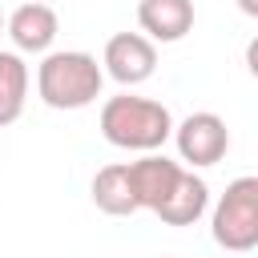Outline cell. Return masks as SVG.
Here are the masks:
<instances>
[{
    "instance_id": "cell-10",
    "label": "cell",
    "mask_w": 258,
    "mask_h": 258,
    "mask_svg": "<svg viewBox=\"0 0 258 258\" xmlns=\"http://www.w3.org/2000/svg\"><path fill=\"white\" fill-rule=\"evenodd\" d=\"M89 194H93V206H97L101 214H109V218H129V214H137V202H133V185H129L125 161H113V165L97 169Z\"/></svg>"
},
{
    "instance_id": "cell-5",
    "label": "cell",
    "mask_w": 258,
    "mask_h": 258,
    "mask_svg": "<svg viewBox=\"0 0 258 258\" xmlns=\"http://www.w3.org/2000/svg\"><path fill=\"white\" fill-rule=\"evenodd\" d=\"M157 69V44H149L141 32H117L105 40V52H101V73L113 77L121 89H133V85H145Z\"/></svg>"
},
{
    "instance_id": "cell-13",
    "label": "cell",
    "mask_w": 258,
    "mask_h": 258,
    "mask_svg": "<svg viewBox=\"0 0 258 258\" xmlns=\"http://www.w3.org/2000/svg\"><path fill=\"white\" fill-rule=\"evenodd\" d=\"M0 32H4V12H0Z\"/></svg>"
},
{
    "instance_id": "cell-11",
    "label": "cell",
    "mask_w": 258,
    "mask_h": 258,
    "mask_svg": "<svg viewBox=\"0 0 258 258\" xmlns=\"http://www.w3.org/2000/svg\"><path fill=\"white\" fill-rule=\"evenodd\" d=\"M24 101H28V64L20 52L0 48V129L24 113Z\"/></svg>"
},
{
    "instance_id": "cell-2",
    "label": "cell",
    "mask_w": 258,
    "mask_h": 258,
    "mask_svg": "<svg viewBox=\"0 0 258 258\" xmlns=\"http://www.w3.org/2000/svg\"><path fill=\"white\" fill-rule=\"evenodd\" d=\"M105 89V73L85 48L44 52L36 64V93L48 109H89Z\"/></svg>"
},
{
    "instance_id": "cell-7",
    "label": "cell",
    "mask_w": 258,
    "mask_h": 258,
    "mask_svg": "<svg viewBox=\"0 0 258 258\" xmlns=\"http://www.w3.org/2000/svg\"><path fill=\"white\" fill-rule=\"evenodd\" d=\"M137 24L149 44H177L194 28V0H137Z\"/></svg>"
},
{
    "instance_id": "cell-8",
    "label": "cell",
    "mask_w": 258,
    "mask_h": 258,
    "mask_svg": "<svg viewBox=\"0 0 258 258\" xmlns=\"http://www.w3.org/2000/svg\"><path fill=\"white\" fill-rule=\"evenodd\" d=\"M4 32L12 36V44H16V52H52V40H56V32H60V20H56V12L48 8V4H20L8 20H4Z\"/></svg>"
},
{
    "instance_id": "cell-9",
    "label": "cell",
    "mask_w": 258,
    "mask_h": 258,
    "mask_svg": "<svg viewBox=\"0 0 258 258\" xmlns=\"http://www.w3.org/2000/svg\"><path fill=\"white\" fill-rule=\"evenodd\" d=\"M206 210H210V185H206L194 169H181L173 194L157 206V218H161L165 226H194Z\"/></svg>"
},
{
    "instance_id": "cell-6",
    "label": "cell",
    "mask_w": 258,
    "mask_h": 258,
    "mask_svg": "<svg viewBox=\"0 0 258 258\" xmlns=\"http://www.w3.org/2000/svg\"><path fill=\"white\" fill-rule=\"evenodd\" d=\"M125 169H129V185H133L137 210H153L157 214V206L173 194V185H177L185 165L165 157V153H141L137 161H125Z\"/></svg>"
},
{
    "instance_id": "cell-3",
    "label": "cell",
    "mask_w": 258,
    "mask_h": 258,
    "mask_svg": "<svg viewBox=\"0 0 258 258\" xmlns=\"http://www.w3.org/2000/svg\"><path fill=\"white\" fill-rule=\"evenodd\" d=\"M210 234L230 254H250L258 246V177L242 173L226 185L210 214Z\"/></svg>"
},
{
    "instance_id": "cell-12",
    "label": "cell",
    "mask_w": 258,
    "mask_h": 258,
    "mask_svg": "<svg viewBox=\"0 0 258 258\" xmlns=\"http://www.w3.org/2000/svg\"><path fill=\"white\" fill-rule=\"evenodd\" d=\"M238 4H242V12H246V16H258V0H238Z\"/></svg>"
},
{
    "instance_id": "cell-1",
    "label": "cell",
    "mask_w": 258,
    "mask_h": 258,
    "mask_svg": "<svg viewBox=\"0 0 258 258\" xmlns=\"http://www.w3.org/2000/svg\"><path fill=\"white\" fill-rule=\"evenodd\" d=\"M101 137L129 153H157L173 137V113L137 93H117L101 105Z\"/></svg>"
},
{
    "instance_id": "cell-14",
    "label": "cell",
    "mask_w": 258,
    "mask_h": 258,
    "mask_svg": "<svg viewBox=\"0 0 258 258\" xmlns=\"http://www.w3.org/2000/svg\"><path fill=\"white\" fill-rule=\"evenodd\" d=\"M28 4H48V0H28Z\"/></svg>"
},
{
    "instance_id": "cell-4",
    "label": "cell",
    "mask_w": 258,
    "mask_h": 258,
    "mask_svg": "<svg viewBox=\"0 0 258 258\" xmlns=\"http://www.w3.org/2000/svg\"><path fill=\"white\" fill-rule=\"evenodd\" d=\"M173 145H177V157L189 165V169H210L226 157L230 149V129L218 113L202 109V113H189L181 125H173Z\"/></svg>"
}]
</instances>
